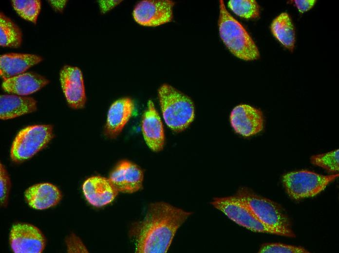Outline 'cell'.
<instances>
[{"instance_id": "cell-1", "label": "cell", "mask_w": 339, "mask_h": 253, "mask_svg": "<svg viewBox=\"0 0 339 253\" xmlns=\"http://www.w3.org/2000/svg\"><path fill=\"white\" fill-rule=\"evenodd\" d=\"M165 202L150 205L144 219L132 224L129 232L138 253H165L179 228L192 214Z\"/></svg>"}, {"instance_id": "cell-2", "label": "cell", "mask_w": 339, "mask_h": 253, "mask_svg": "<svg viewBox=\"0 0 339 253\" xmlns=\"http://www.w3.org/2000/svg\"><path fill=\"white\" fill-rule=\"evenodd\" d=\"M219 8V34L227 49L241 59H258L260 54L254 41L243 26L227 11L222 0H220Z\"/></svg>"}, {"instance_id": "cell-3", "label": "cell", "mask_w": 339, "mask_h": 253, "mask_svg": "<svg viewBox=\"0 0 339 253\" xmlns=\"http://www.w3.org/2000/svg\"><path fill=\"white\" fill-rule=\"evenodd\" d=\"M158 97L162 115L168 126L175 132L187 128L194 117V105L190 98L167 84L159 88Z\"/></svg>"}, {"instance_id": "cell-4", "label": "cell", "mask_w": 339, "mask_h": 253, "mask_svg": "<svg viewBox=\"0 0 339 253\" xmlns=\"http://www.w3.org/2000/svg\"><path fill=\"white\" fill-rule=\"evenodd\" d=\"M210 203L236 224L253 232L295 237L292 231L277 229L263 223L250 207L235 195L214 198Z\"/></svg>"}, {"instance_id": "cell-5", "label": "cell", "mask_w": 339, "mask_h": 253, "mask_svg": "<svg viewBox=\"0 0 339 253\" xmlns=\"http://www.w3.org/2000/svg\"><path fill=\"white\" fill-rule=\"evenodd\" d=\"M235 195L244 201L264 224L277 229L292 231L289 218L278 204L246 187L239 188Z\"/></svg>"}, {"instance_id": "cell-6", "label": "cell", "mask_w": 339, "mask_h": 253, "mask_svg": "<svg viewBox=\"0 0 339 253\" xmlns=\"http://www.w3.org/2000/svg\"><path fill=\"white\" fill-rule=\"evenodd\" d=\"M339 176L338 173L325 176L308 170H301L284 174L282 177V182L289 196L298 200L318 195Z\"/></svg>"}, {"instance_id": "cell-7", "label": "cell", "mask_w": 339, "mask_h": 253, "mask_svg": "<svg viewBox=\"0 0 339 253\" xmlns=\"http://www.w3.org/2000/svg\"><path fill=\"white\" fill-rule=\"evenodd\" d=\"M53 135V127L50 125H34L24 128L13 141L11 159L19 163L30 158L50 142Z\"/></svg>"}, {"instance_id": "cell-8", "label": "cell", "mask_w": 339, "mask_h": 253, "mask_svg": "<svg viewBox=\"0 0 339 253\" xmlns=\"http://www.w3.org/2000/svg\"><path fill=\"white\" fill-rule=\"evenodd\" d=\"M174 3L169 0H145L139 2L133 11V17L138 24L149 27L171 21Z\"/></svg>"}, {"instance_id": "cell-9", "label": "cell", "mask_w": 339, "mask_h": 253, "mask_svg": "<svg viewBox=\"0 0 339 253\" xmlns=\"http://www.w3.org/2000/svg\"><path fill=\"white\" fill-rule=\"evenodd\" d=\"M10 244L15 253H40L45 247V240L36 227L29 224L18 223L11 228Z\"/></svg>"}, {"instance_id": "cell-10", "label": "cell", "mask_w": 339, "mask_h": 253, "mask_svg": "<svg viewBox=\"0 0 339 253\" xmlns=\"http://www.w3.org/2000/svg\"><path fill=\"white\" fill-rule=\"evenodd\" d=\"M144 174L135 163L128 161L119 162L110 174L109 180L118 192L133 193L142 188Z\"/></svg>"}, {"instance_id": "cell-11", "label": "cell", "mask_w": 339, "mask_h": 253, "mask_svg": "<svg viewBox=\"0 0 339 253\" xmlns=\"http://www.w3.org/2000/svg\"><path fill=\"white\" fill-rule=\"evenodd\" d=\"M230 121L235 132L245 137L254 135L264 128L262 111L248 105L235 107L231 112Z\"/></svg>"}, {"instance_id": "cell-12", "label": "cell", "mask_w": 339, "mask_h": 253, "mask_svg": "<svg viewBox=\"0 0 339 253\" xmlns=\"http://www.w3.org/2000/svg\"><path fill=\"white\" fill-rule=\"evenodd\" d=\"M60 80L69 105L75 109L84 108L86 97L81 70L76 67L65 65L60 71Z\"/></svg>"}, {"instance_id": "cell-13", "label": "cell", "mask_w": 339, "mask_h": 253, "mask_svg": "<svg viewBox=\"0 0 339 253\" xmlns=\"http://www.w3.org/2000/svg\"><path fill=\"white\" fill-rule=\"evenodd\" d=\"M144 140L151 149L158 152L163 149L165 134L163 125L153 103L149 100L141 122Z\"/></svg>"}, {"instance_id": "cell-14", "label": "cell", "mask_w": 339, "mask_h": 253, "mask_svg": "<svg viewBox=\"0 0 339 253\" xmlns=\"http://www.w3.org/2000/svg\"><path fill=\"white\" fill-rule=\"evenodd\" d=\"M82 190L87 200L97 207L112 202L118 192L109 179L100 176L92 177L86 180Z\"/></svg>"}, {"instance_id": "cell-15", "label": "cell", "mask_w": 339, "mask_h": 253, "mask_svg": "<svg viewBox=\"0 0 339 253\" xmlns=\"http://www.w3.org/2000/svg\"><path fill=\"white\" fill-rule=\"evenodd\" d=\"M134 109V103L130 98H120L113 102L108 112L105 135L110 138L116 137L130 120Z\"/></svg>"}, {"instance_id": "cell-16", "label": "cell", "mask_w": 339, "mask_h": 253, "mask_svg": "<svg viewBox=\"0 0 339 253\" xmlns=\"http://www.w3.org/2000/svg\"><path fill=\"white\" fill-rule=\"evenodd\" d=\"M49 82L45 77L28 72L3 80L2 87L7 92L26 96L37 91Z\"/></svg>"}, {"instance_id": "cell-17", "label": "cell", "mask_w": 339, "mask_h": 253, "mask_svg": "<svg viewBox=\"0 0 339 253\" xmlns=\"http://www.w3.org/2000/svg\"><path fill=\"white\" fill-rule=\"evenodd\" d=\"M40 56L29 54L9 53L0 57V73L4 80L24 73L30 67L40 63Z\"/></svg>"}, {"instance_id": "cell-18", "label": "cell", "mask_w": 339, "mask_h": 253, "mask_svg": "<svg viewBox=\"0 0 339 253\" xmlns=\"http://www.w3.org/2000/svg\"><path fill=\"white\" fill-rule=\"evenodd\" d=\"M25 198L32 208L43 210L57 204L61 199V194L55 185L49 183H39L33 185L25 192Z\"/></svg>"}, {"instance_id": "cell-19", "label": "cell", "mask_w": 339, "mask_h": 253, "mask_svg": "<svg viewBox=\"0 0 339 253\" xmlns=\"http://www.w3.org/2000/svg\"><path fill=\"white\" fill-rule=\"evenodd\" d=\"M37 101L33 98L18 95H1L0 116L2 120L12 119L37 110Z\"/></svg>"}, {"instance_id": "cell-20", "label": "cell", "mask_w": 339, "mask_h": 253, "mask_svg": "<svg viewBox=\"0 0 339 253\" xmlns=\"http://www.w3.org/2000/svg\"><path fill=\"white\" fill-rule=\"evenodd\" d=\"M274 36L286 48L292 52L295 41L293 25L288 15L282 13L276 18L271 25Z\"/></svg>"}, {"instance_id": "cell-21", "label": "cell", "mask_w": 339, "mask_h": 253, "mask_svg": "<svg viewBox=\"0 0 339 253\" xmlns=\"http://www.w3.org/2000/svg\"><path fill=\"white\" fill-rule=\"evenodd\" d=\"M22 42L20 28L3 13L0 14V45L2 47H19Z\"/></svg>"}, {"instance_id": "cell-22", "label": "cell", "mask_w": 339, "mask_h": 253, "mask_svg": "<svg viewBox=\"0 0 339 253\" xmlns=\"http://www.w3.org/2000/svg\"><path fill=\"white\" fill-rule=\"evenodd\" d=\"M12 6L16 12L23 18L33 23H37L41 8L38 0H12Z\"/></svg>"}, {"instance_id": "cell-23", "label": "cell", "mask_w": 339, "mask_h": 253, "mask_svg": "<svg viewBox=\"0 0 339 253\" xmlns=\"http://www.w3.org/2000/svg\"><path fill=\"white\" fill-rule=\"evenodd\" d=\"M229 8L237 16L246 19H256L260 17V7L254 0H232Z\"/></svg>"}, {"instance_id": "cell-24", "label": "cell", "mask_w": 339, "mask_h": 253, "mask_svg": "<svg viewBox=\"0 0 339 253\" xmlns=\"http://www.w3.org/2000/svg\"><path fill=\"white\" fill-rule=\"evenodd\" d=\"M311 163L320 166L329 172L335 173L339 170V150L313 155L310 158Z\"/></svg>"}, {"instance_id": "cell-25", "label": "cell", "mask_w": 339, "mask_h": 253, "mask_svg": "<svg viewBox=\"0 0 339 253\" xmlns=\"http://www.w3.org/2000/svg\"><path fill=\"white\" fill-rule=\"evenodd\" d=\"M259 253H309L301 246H295L282 243H264L262 245Z\"/></svg>"}, {"instance_id": "cell-26", "label": "cell", "mask_w": 339, "mask_h": 253, "mask_svg": "<svg viewBox=\"0 0 339 253\" xmlns=\"http://www.w3.org/2000/svg\"><path fill=\"white\" fill-rule=\"evenodd\" d=\"M0 203L2 205L5 206L7 202L10 181L6 169L1 163H0Z\"/></svg>"}, {"instance_id": "cell-27", "label": "cell", "mask_w": 339, "mask_h": 253, "mask_svg": "<svg viewBox=\"0 0 339 253\" xmlns=\"http://www.w3.org/2000/svg\"><path fill=\"white\" fill-rule=\"evenodd\" d=\"M66 243L69 252H88L81 240L75 235L69 237Z\"/></svg>"}, {"instance_id": "cell-28", "label": "cell", "mask_w": 339, "mask_h": 253, "mask_svg": "<svg viewBox=\"0 0 339 253\" xmlns=\"http://www.w3.org/2000/svg\"><path fill=\"white\" fill-rule=\"evenodd\" d=\"M315 0H296L295 3L299 11L303 13L310 10L315 4Z\"/></svg>"}, {"instance_id": "cell-29", "label": "cell", "mask_w": 339, "mask_h": 253, "mask_svg": "<svg viewBox=\"0 0 339 253\" xmlns=\"http://www.w3.org/2000/svg\"><path fill=\"white\" fill-rule=\"evenodd\" d=\"M52 7L56 11L61 12L65 7L67 0H49Z\"/></svg>"}, {"instance_id": "cell-30", "label": "cell", "mask_w": 339, "mask_h": 253, "mask_svg": "<svg viewBox=\"0 0 339 253\" xmlns=\"http://www.w3.org/2000/svg\"><path fill=\"white\" fill-rule=\"evenodd\" d=\"M100 2V6L102 8V10L103 11H106L109 10L110 8L114 6L117 4V2H113V1H102Z\"/></svg>"}]
</instances>
